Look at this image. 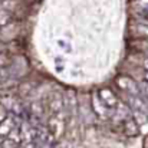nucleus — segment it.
Listing matches in <instances>:
<instances>
[{
  "label": "nucleus",
  "mask_w": 148,
  "mask_h": 148,
  "mask_svg": "<svg viewBox=\"0 0 148 148\" xmlns=\"http://www.w3.org/2000/svg\"><path fill=\"white\" fill-rule=\"evenodd\" d=\"M140 91L145 95L148 98V84H145V82H141V85H140Z\"/></svg>",
  "instance_id": "nucleus-8"
},
{
  "label": "nucleus",
  "mask_w": 148,
  "mask_h": 148,
  "mask_svg": "<svg viewBox=\"0 0 148 148\" xmlns=\"http://www.w3.org/2000/svg\"><path fill=\"white\" fill-rule=\"evenodd\" d=\"M124 131H125L127 135L132 137V135H137L140 132V128H138V124L132 118H127L125 122H124Z\"/></svg>",
  "instance_id": "nucleus-2"
},
{
  "label": "nucleus",
  "mask_w": 148,
  "mask_h": 148,
  "mask_svg": "<svg viewBox=\"0 0 148 148\" xmlns=\"http://www.w3.org/2000/svg\"><path fill=\"white\" fill-rule=\"evenodd\" d=\"M99 98L105 103V106H108V108H112V106H116L118 105V101L115 98V95L109 89H102L99 92Z\"/></svg>",
  "instance_id": "nucleus-1"
},
{
  "label": "nucleus",
  "mask_w": 148,
  "mask_h": 148,
  "mask_svg": "<svg viewBox=\"0 0 148 148\" xmlns=\"http://www.w3.org/2000/svg\"><path fill=\"white\" fill-rule=\"evenodd\" d=\"M52 109H53L55 112L60 111V109H62V101H60V99H58L56 102H52Z\"/></svg>",
  "instance_id": "nucleus-7"
},
{
  "label": "nucleus",
  "mask_w": 148,
  "mask_h": 148,
  "mask_svg": "<svg viewBox=\"0 0 148 148\" xmlns=\"http://www.w3.org/2000/svg\"><path fill=\"white\" fill-rule=\"evenodd\" d=\"M7 63H9V58H7V55L3 53V52H0V66H6Z\"/></svg>",
  "instance_id": "nucleus-6"
},
{
  "label": "nucleus",
  "mask_w": 148,
  "mask_h": 148,
  "mask_svg": "<svg viewBox=\"0 0 148 148\" xmlns=\"http://www.w3.org/2000/svg\"><path fill=\"white\" fill-rule=\"evenodd\" d=\"M143 82L148 84V71H147V72H144V76H143Z\"/></svg>",
  "instance_id": "nucleus-9"
},
{
  "label": "nucleus",
  "mask_w": 148,
  "mask_h": 148,
  "mask_svg": "<svg viewBox=\"0 0 148 148\" xmlns=\"http://www.w3.org/2000/svg\"><path fill=\"white\" fill-rule=\"evenodd\" d=\"M7 118V111H6V106L4 105H0V124Z\"/></svg>",
  "instance_id": "nucleus-5"
},
{
  "label": "nucleus",
  "mask_w": 148,
  "mask_h": 148,
  "mask_svg": "<svg viewBox=\"0 0 148 148\" xmlns=\"http://www.w3.org/2000/svg\"><path fill=\"white\" fill-rule=\"evenodd\" d=\"M132 33L135 35V38L138 39H147L148 40V25H137L132 29Z\"/></svg>",
  "instance_id": "nucleus-4"
},
{
  "label": "nucleus",
  "mask_w": 148,
  "mask_h": 148,
  "mask_svg": "<svg viewBox=\"0 0 148 148\" xmlns=\"http://www.w3.org/2000/svg\"><path fill=\"white\" fill-rule=\"evenodd\" d=\"M14 128V124L10 118H6L1 124H0V137H4V135H9L10 131Z\"/></svg>",
  "instance_id": "nucleus-3"
},
{
  "label": "nucleus",
  "mask_w": 148,
  "mask_h": 148,
  "mask_svg": "<svg viewBox=\"0 0 148 148\" xmlns=\"http://www.w3.org/2000/svg\"><path fill=\"white\" fill-rule=\"evenodd\" d=\"M1 143H3V137H0V144H1Z\"/></svg>",
  "instance_id": "nucleus-10"
}]
</instances>
